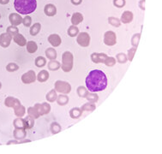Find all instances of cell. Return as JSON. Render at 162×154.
I'll return each instance as SVG.
<instances>
[{"instance_id": "obj_20", "label": "cell", "mask_w": 162, "mask_h": 154, "mask_svg": "<svg viewBox=\"0 0 162 154\" xmlns=\"http://www.w3.org/2000/svg\"><path fill=\"white\" fill-rule=\"evenodd\" d=\"M14 41L17 45H21V46H23V45H25L27 44L26 39L20 33H17V34H16L14 36Z\"/></svg>"}, {"instance_id": "obj_6", "label": "cell", "mask_w": 162, "mask_h": 154, "mask_svg": "<svg viewBox=\"0 0 162 154\" xmlns=\"http://www.w3.org/2000/svg\"><path fill=\"white\" fill-rule=\"evenodd\" d=\"M104 43L109 46L114 45L117 43L116 33L112 31H107L104 35Z\"/></svg>"}, {"instance_id": "obj_31", "label": "cell", "mask_w": 162, "mask_h": 154, "mask_svg": "<svg viewBox=\"0 0 162 154\" xmlns=\"http://www.w3.org/2000/svg\"><path fill=\"white\" fill-rule=\"evenodd\" d=\"M28 116L34 118V119H37V118H39V117H40L38 111H37V110L35 109V107H30V108H28Z\"/></svg>"}, {"instance_id": "obj_39", "label": "cell", "mask_w": 162, "mask_h": 154, "mask_svg": "<svg viewBox=\"0 0 162 154\" xmlns=\"http://www.w3.org/2000/svg\"><path fill=\"white\" fill-rule=\"evenodd\" d=\"M108 22L111 25H112L113 27H116V28L120 26V20L116 18V17H109L108 18Z\"/></svg>"}, {"instance_id": "obj_1", "label": "cell", "mask_w": 162, "mask_h": 154, "mask_svg": "<svg viewBox=\"0 0 162 154\" xmlns=\"http://www.w3.org/2000/svg\"><path fill=\"white\" fill-rule=\"evenodd\" d=\"M86 87L91 93L101 92L107 87V77L103 71L94 69L86 78Z\"/></svg>"}, {"instance_id": "obj_40", "label": "cell", "mask_w": 162, "mask_h": 154, "mask_svg": "<svg viewBox=\"0 0 162 154\" xmlns=\"http://www.w3.org/2000/svg\"><path fill=\"white\" fill-rule=\"evenodd\" d=\"M14 126L16 129H24V123L23 120L21 118H17L14 121Z\"/></svg>"}, {"instance_id": "obj_26", "label": "cell", "mask_w": 162, "mask_h": 154, "mask_svg": "<svg viewBox=\"0 0 162 154\" xmlns=\"http://www.w3.org/2000/svg\"><path fill=\"white\" fill-rule=\"evenodd\" d=\"M81 109L82 111H93V110L95 109V104L93 103V102L86 103L85 105H83L81 106Z\"/></svg>"}, {"instance_id": "obj_9", "label": "cell", "mask_w": 162, "mask_h": 154, "mask_svg": "<svg viewBox=\"0 0 162 154\" xmlns=\"http://www.w3.org/2000/svg\"><path fill=\"white\" fill-rule=\"evenodd\" d=\"M11 35L9 33H2L0 35V45L3 47H7L11 44Z\"/></svg>"}, {"instance_id": "obj_10", "label": "cell", "mask_w": 162, "mask_h": 154, "mask_svg": "<svg viewBox=\"0 0 162 154\" xmlns=\"http://www.w3.org/2000/svg\"><path fill=\"white\" fill-rule=\"evenodd\" d=\"M48 41H49L50 44L52 45V46H54V47H57L58 45H60L61 42H62L61 38L59 37V35L55 34V33L51 34V35L48 37Z\"/></svg>"}, {"instance_id": "obj_21", "label": "cell", "mask_w": 162, "mask_h": 154, "mask_svg": "<svg viewBox=\"0 0 162 154\" xmlns=\"http://www.w3.org/2000/svg\"><path fill=\"white\" fill-rule=\"evenodd\" d=\"M46 99L48 102H54L57 100V98H58V94H57V91L55 89L50 91L47 94H46Z\"/></svg>"}, {"instance_id": "obj_5", "label": "cell", "mask_w": 162, "mask_h": 154, "mask_svg": "<svg viewBox=\"0 0 162 154\" xmlns=\"http://www.w3.org/2000/svg\"><path fill=\"white\" fill-rule=\"evenodd\" d=\"M76 41L82 47H88L90 44V36L88 33L82 32L78 34Z\"/></svg>"}, {"instance_id": "obj_48", "label": "cell", "mask_w": 162, "mask_h": 154, "mask_svg": "<svg viewBox=\"0 0 162 154\" xmlns=\"http://www.w3.org/2000/svg\"><path fill=\"white\" fill-rule=\"evenodd\" d=\"M1 87H2V84H1V82H0V88H1Z\"/></svg>"}, {"instance_id": "obj_16", "label": "cell", "mask_w": 162, "mask_h": 154, "mask_svg": "<svg viewBox=\"0 0 162 154\" xmlns=\"http://www.w3.org/2000/svg\"><path fill=\"white\" fill-rule=\"evenodd\" d=\"M82 21H83V16H82V15H81V13L76 12V13H74L73 14V16L71 17V22H72L73 25L76 26L79 23H81Z\"/></svg>"}, {"instance_id": "obj_43", "label": "cell", "mask_w": 162, "mask_h": 154, "mask_svg": "<svg viewBox=\"0 0 162 154\" xmlns=\"http://www.w3.org/2000/svg\"><path fill=\"white\" fill-rule=\"evenodd\" d=\"M125 0H113V4L117 8H122L125 5Z\"/></svg>"}, {"instance_id": "obj_38", "label": "cell", "mask_w": 162, "mask_h": 154, "mask_svg": "<svg viewBox=\"0 0 162 154\" xmlns=\"http://www.w3.org/2000/svg\"><path fill=\"white\" fill-rule=\"evenodd\" d=\"M140 38H141L140 33H136V34L132 37V39H131V44H132V45H133L134 47H137V46H138Z\"/></svg>"}, {"instance_id": "obj_33", "label": "cell", "mask_w": 162, "mask_h": 154, "mask_svg": "<svg viewBox=\"0 0 162 154\" xmlns=\"http://www.w3.org/2000/svg\"><path fill=\"white\" fill-rule=\"evenodd\" d=\"M104 64L108 67L114 66L116 64V59L112 57H106V58L105 59Z\"/></svg>"}, {"instance_id": "obj_42", "label": "cell", "mask_w": 162, "mask_h": 154, "mask_svg": "<svg viewBox=\"0 0 162 154\" xmlns=\"http://www.w3.org/2000/svg\"><path fill=\"white\" fill-rule=\"evenodd\" d=\"M136 52H137V47H133V48H130V50H129L127 57L129 61L133 60V57H134V55H135Z\"/></svg>"}, {"instance_id": "obj_37", "label": "cell", "mask_w": 162, "mask_h": 154, "mask_svg": "<svg viewBox=\"0 0 162 154\" xmlns=\"http://www.w3.org/2000/svg\"><path fill=\"white\" fill-rule=\"evenodd\" d=\"M117 60L119 64H125L127 62L128 57L125 53H119L117 55Z\"/></svg>"}, {"instance_id": "obj_34", "label": "cell", "mask_w": 162, "mask_h": 154, "mask_svg": "<svg viewBox=\"0 0 162 154\" xmlns=\"http://www.w3.org/2000/svg\"><path fill=\"white\" fill-rule=\"evenodd\" d=\"M15 114H16L17 117H23V115L25 114V108H24V106L20 105H18L17 107H16V108H15Z\"/></svg>"}, {"instance_id": "obj_41", "label": "cell", "mask_w": 162, "mask_h": 154, "mask_svg": "<svg viewBox=\"0 0 162 154\" xmlns=\"http://www.w3.org/2000/svg\"><path fill=\"white\" fill-rule=\"evenodd\" d=\"M7 33H9V34H11V35H14L15 36L16 34L18 33V28L14 27V26H11V27H9L7 28Z\"/></svg>"}, {"instance_id": "obj_36", "label": "cell", "mask_w": 162, "mask_h": 154, "mask_svg": "<svg viewBox=\"0 0 162 154\" xmlns=\"http://www.w3.org/2000/svg\"><path fill=\"white\" fill-rule=\"evenodd\" d=\"M51 131L53 134H58L61 131V126L58 124V122H52L51 125Z\"/></svg>"}, {"instance_id": "obj_47", "label": "cell", "mask_w": 162, "mask_h": 154, "mask_svg": "<svg viewBox=\"0 0 162 154\" xmlns=\"http://www.w3.org/2000/svg\"><path fill=\"white\" fill-rule=\"evenodd\" d=\"M9 1H10V0H0V4H6L9 3Z\"/></svg>"}, {"instance_id": "obj_24", "label": "cell", "mask_w": 162, "mask_h": 154, "mask_svg": "<svg viewBox=\"0 0 162 154\" xmlns=\"http://www.w3.org/2000/svg\"><path fill=\"white\" fill-rule=\"evenodd\" d=\"M38 49V45L35 41H28L27 44V51L29 53H35Z\"/></svg>"}, {"instance_id": "obj_27", "label": "cell", "mask_w": 162, "mask_h": 154, "mask_svg": "<svg viewBox=\"0 0 162 154\" xmlns=\"http://www.w3.org/2000/svg\"><path fill=\"white\" fill-rule=\"evenodd\" d=\"M57 102L59 105H67V103L69 102V98L66 95H58L57 98Z\"/></svg>"}, {"instance_id": "obj_44", "label": "cell", "mask_w": 162, "mask_h": 154, "mask_svg": "<svg viewBox=\"0 0 162 154\" xmlns=\"http://www.w3.org/2000/svg\"><path fill=\"white\" fill-rule=\"evenodd\" d=\"M6 69L10 72H13V71H16L18 69V65H16V64H9L7 67H6Z\"/></svg>"}, {"instance_id": "obj_49", "label": "cell", "mask_w": 162, "mask_h": 154, "mask_svg": "<svg viewBox=\"0 0 162 154\" xmlns=\"http://www.w3.org/2000/svg\"><path fill=\"white\" fill-rule=\"evenodd\" d=\"M0 17H1V16H0Z\"/></svg>"}, {"instance_id": "obj_35", "label": "cell", "mask_w": 162, "mask_h": 154, "mask_svg": "<svg viewBox=\"0 0 162 154\" xmlns=\"http://www.w3.org/2000/svg\"><path fill=\"white\" fill-rule=\"evenodd\" d=\"M88 92L89 91L87 90L86 88H84V87H79L77 88V94L81 98H85L87 96V94L88 93Z\"/></svg>"}, {"instance_id": "obj_29", "label": "cell", "mask_w": 162, "mask_h": 154, "mask_svg": "<svg viewBox=\"0 0 162 154\" xmlns=\"http://www.w3.org/2000/svg\"><path fill=\"white\" fill-rule=\"evenodd\" d=\"M78 33H79V29H78V28L76 26L72 25L71 27H69V29H68V34H69V36H70V37H75Z\"/></svg>"}, {"instance_id": "obj_12", "label": "cell", "mask_w": 162, "mask_h": 154, "mask_svg": "<svg viewBox=\"0 0 162 154\" xmlns=\"http://www.w3.org/2000/svg\"><path fill=\"white\" fill-rule=\"evenodd\" d=\"M44 11H45V14L48 16H53L56 15L57 13V8L55 7V5L52 4H48L45 6V9H44Z\"/></svg>"}, {"instance_id": "obj_30", "label": "cell", "mask_w": 162, "mask_h": 154, "mask_svg": "<svg viewBox=\"0 0 162 154\" xmlns=\"http://www.w3.org/2000/svg\"><path fill=\"white\" fill-rule=\"evenodd\" d=\"M46 64V60L45 57H38L36 59H35V65L39 68H41V67H44Z\"/></svg>"}, {"instance_id": "obj_46", "label": "cell", "mask_w": 162, "mask_h": 154, "mask_svg": "<svg viewBox=\"0 0 162 154\" xmlns=\"http://www.w3.org/2000/svg\"><path fill=\"white\" fill-rule=\"evenodd\" d=\"M82 0H71V3L74 4V5H79L81 4Z\"/></svg>"}, {"instance_id": "obj_18", "label": "cell", "mask_w": 162, "mask_h": 154, "mask_svg": "<svg viewBox=\"0 0 162 154\" xmlns=\"http://www.w3.org/2000/svg\"><path fill=\"white\" fill-rule=\"evenodd\" d=\"M23 123H24V129H29L34 126L35 120L34 118H32L31 117H27L23 119Z\"/></svg>"}, {"instance_id": "obj_23", "label": "cell", "mask_w": 162, "mask_h": 154, "mask_svg": "<svg viewBox=\"0 0 162 154\" xmlns=\"http://www.w3.org/2000/svg\"><path fill=\"white\" fill-rule=\"evenodd\" d=\"M46 57L51 60H55L57 58V52L53 48H48L46 50Z\"/></svg>"}, {"instance_id": "obj_17", "label": "cell", "mask_w": 162, "mask_h": 154, "mask_svg": "<svg viewBox=\"0 0 162 154\" xmlns=\"http://www.w3.org/2000/svg\"><path fill=\"white\" fill-rule=\"evenodd\" d=\"M82 114V110L80 108H73L69 111V116L71 117V118L73 119H77L79 118Z\"/></svg>"}, {"instance_id": "obj_15", "label": "cell", "mask_w": 162, "mask_h": 154, "mask_svg": "<svg viewBox=\"0 0 162 154\" xmlns=\"http://www.w3.org/2000/svg\"><path fill=\"white\" fill-rule=\"evenodd\" d=\"M5 105L8 106V107H13L15 109L16 107L20 105V102H19L18 99L9 97V98L5 99Z\"/></svg>"}, {"instance_id": "obj_4", "label": "cell", "mask_w": 162, "mask_h": 154, "mask_svg": "<svg viewBox=\"0 0 162 154\" xmlns=\"http://www.w3.org/2000/svg\"><path fill=\"white\" fill-rule=\"evenodd\" d=\"M55 90L60 93L67 94V93H69L71 91V86L66 81H57L55 82Z\"/></svg>"}, {"instance_id": "obj_25", "label": "cell", "mask_w": 162, "mask_h": 154, "mask_svg": "<svg viewBox=\"0 0 162 154\" xmlns=\"http://www.w3.org/2000/svg\"><path fill=\"white\" fill-rule=\"evenodd\" d=\"M60 67H61L60 63L58 62V61H56V60H52V61H50L48 63V69L50 70H52V71L58 70V69H60Z\"/></svg>"}, {"instance_id": "obj_22", "label": "cell", "mask_w": 162, "mask_h": 154, "mask_svg": "<svg viewBox=\"0 0 162 154\" xmlns=\"http://www.w3.org/2000/svg\"><path fill=\"white\" fill-rule=\"evenodd\" d=\"M37 79L40 82H45L49 79V73L46 70H42L37 76Z\"/></svg>"}, {"instance_id": "obj_13", "label": "cell", "mask_w": 162, "mask_h": 154, "mask_svg": "<svg viewBox=\"0 0 162 154\" xmlns=\"http://www.w3.org/2000/svg\"><path fill=\"white\" fill-rule=\"evenodd\" d=\"M9 19H10V22H11V23L13 26L19 25V24H21L23 22V18L21 17V16L18 15V14H15V13L11 14Z\"/></svg>"}, {"instance_id": "obj_8", "label": "cell", "mask_w": 162, "mask_h": 154, "mask_svg": "<svg viewBox=\"0 0 162 154\" xmlns=\"http://www.w3.org/2000/svg\"><path fill=\"white\" fill-rule=\"evenodd\" d=\"M35 80H36V75H35V71H33V70H30V71L25 73L22 76V81L25 84L33 83V82H35Z\"/></svg>"}, {"instance_id": "obj_7", "label": "cell", "mask_w": 162, "mask_h": 154, "mask_svg": "<svg viewBox=\"0 0 162 154\" xmlns=\"http://www.w3.org/2000/svg\"><path fill=\"white\" fill-rule=\"evenodd\" d=\"M35 108L37 110L40 116L48 114L51 110V105L48 103H42V104H36Z\"/></svg>"}, {"instance_id": "obj_28", "label": "cell", "mask_w": 162, "mask_h": 154, "mask_svg": "<svg viewBox=\"0 0 162 154\" xmlns=\"http://www.w3.org/2000/svg\"><path fill=\"white\" fill-rule=\"evenodd\" d=\"M40 28H41V25L40 23H35V24H34L30 28V34L32 36H35L36 34H38L39 32L40 31Z\"/></svg>"}, {"instance_id": "obj_19", "label": "cell", "mask_w": 162, "mask_h": 154, "mask_svg": "<svg viewBox=\"0 0 162 154\" xmlns=\"http://www.w3.org/2000/svg\"><path fill=\"white\" fill-rule=\"evenodd\" d=\"M14 137L17 140H22L26 137V131L25 129H16L14 131Z\"/></svg>"}, {"instance_id": "obj_14", "label": "cell", "mask_w": 162, "mask_h": 154, "mask_svg": "<svg viewBox=\"0 0 162 154\" xmlns=\"http://www.w3.org/2000/svg\"><path fill=\"white\" fill-rule=\"evenodd\" d=\"M133 20V13L130 11H125L121 16V20L120 22H122L123 23H129L132 22Z\"/></svg>"}, {"instance_id": "obj_32", "label": "cell", "mask_w": 162, "mask_h": 154, "mask_svg": "<svg viewBox=\"0 0 162 154\" xmlns=\"http://www.w3.org/2000/svg\"><path fill=\"white\" fill-rule=\"evenodd\" d=\"M86 99H88L89 102H93V103H96L98 100H99V97H98V95L97 94H95V93H89L88 92V93L87 94V96L85 97Z\"/></svg>"}, {"instance_id": "obj_45", "label": "cell", "mask_w": 162, "mask_h": 154, "mask_svg": "<svg viewBox=\"0 0 162 154\" xmlns=\"http://www.w3.org/2000/svg\"><path fill=\"white\" fill-rule=\"evenodd\" d=\"M23 22L25 27H29L32 22V18L28 16H27L24 19H23Z\"/></svg>"}, {"instance_id": "obj_11", "label": "cell", "mask_w": 162, "mask_h": 154, "mask_svg": "<svg viewBox=\"0 0 162 154\" xmlns=\"http://www.w3.org/2000/svg\"><path fill=\"white\" fill-rule=\"evenodd\" d=\"M107 55L105 53H93L91 55V59L93 63L95 64H100V63H104L105 59L106 58Z\"/></svg>"}, {"instance_id": "obj_2", "label": "cell", "mask_w": 162, "mask_h": 154, "mask_svg": "<svg viewBox=\"0 0 162 154\" xmlns=\"http://www.w3.org/2000/svg\"><path fill=\"white\" fill-rule=\"evenodd\" d=\"M14 6L16 11L20 14L28 15L36 10V0H15Z\"/></svg>"}, {"instance_id": "obj_3", "label": "cell", "mask_w": 162, "mask_h": 154, "mask_svg": "<svg viewBox=\"0 0 162 154\" xmlns=\"http://www.w3.org/2000/svg\"><path fill=\"white\" fill-rule=\"evenodd\" d=\"M62 69L64 72H69L73 67V55L69 52H65L62 56Z\"/></svg>"}]
</instances>
